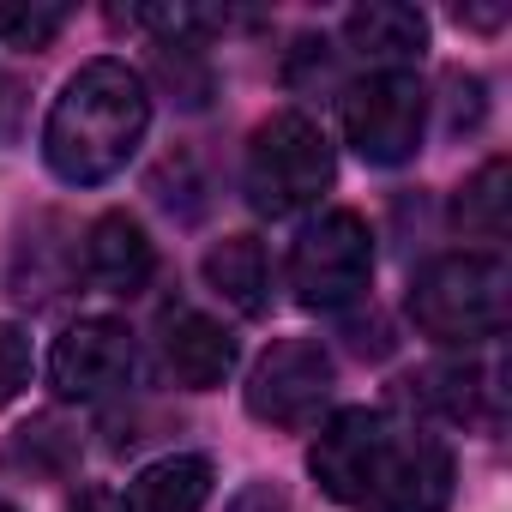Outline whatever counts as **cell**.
Returning <instances> with one entry per match:
<instances>
[{
  "label": "cell",
  "instance_id": "8992f818",
  "mask_svg": "<svg viewBox=\"0 0 512 512\" xmlns=\"http://www.w3.org/2000/svg\"><path fill=\"white\" fill-rule=\"evenodd\" d=\"M344 139L362 163L398 169L422 151L428 133V91L416 73H368L344 91Z\"/></svg>",
  "mask_w": 512,
  "mask_h": 512
},
{
  "label": "cell",
  "instance_id": "8fae6325",
  "mask_svg": "<svg viewBox=\"0 0 512 512\" xmlns=\"http://www.w3.org/2000/svg\"><path fill=\"white\" fill-rule=\"evenodd\" d=\"M344 43L374 73H410V61H422L428 49V19L404 0H368L344 19Z\"/></svg>",
  "mask_w": 512,
  "mask_h": 512
},
{
  "label": "cell",
  "instance_id": "277c9868",
  "mask_svg": "<svg viewBox=\"0 0 512 512\" xmlns=\"http://www.w3.org/2000/svg\"><path fill=\"white\" fill-rule=\"evenodd\" d=\"M332 175H338L332 139L302 109H284V115L253 127L241 181H247V205L260 211V217H296V211L320 205V193L332 187Z\"/></svg>",
  "mask_w": 512,
  "mask_h": 512
},
{
  "label": "cell",
  "instance_id": "30bf717a",
  "mask_svg": "<svg viewBox=\"0 0 512 512\" xmlns=\"http://www.w3.org/2000/svg\"><path fill=\"white\" fill-rule=\"evenodd\" d=\"M163 368H169L175 386L211 392V386H223L235 374V338L211 314L175 308V314H163Z\"/></svg>",
  "mask_w": 512,
  "mask_h": 512
},
{
  "label": "cell",
  "instance_id": "6da1fadb",
  "mask_svg": "<svg viewBox=\"0 0 512 512\" xmlns=\"http://www.w3.org/2000/svg\"><path fill=\"white\" fill-rule=\"evenodd\" d=\"M308 470L344 512H446L458 482L440 434L368 404L338 410L314 434Z\"/></svg>",
  "mask_w": 512,
  "mask_h": 512
},
{
  "label": "cell",
  "instance_id": "4fadbf2b",
  "mask_svg": "<svg viewBox=\"0 0 512 512\" xmlns=\"http://www.w3.org/2000/svg\"><path fill=\"white\" fill-rule=\"evenodd\" d=\"M211 476L217 470L205 452H169L127 482L121 512H199L211 500Z\"/></svg>",
  "mask_w": 512,
  "mask_h": 512
},
{
  "label": "cell",
  "instance_id": "3957f363",
  "mask_svg": "<svg viewBox=\"0 0 512 512\" xmlns=\"http://www.w3.org/2000/svg\"><path fill=\"white\" fill-rule=\"evenodd\" d=\"M512 314V278L494 253H440L410 284V320L434 344H488L506 332Z\"/></svg>",
  "mask_w": 512,
  "mask_h": 512
},
{
  "label": "cell",
  "instance_id": "ba28073f",
  "mask_svg": "<svg viewBox=\"0 0 512 512\" xmlns=\"http://www.w3.org/2000/svg\"><path fill=\"white\" fill-rule=\"evenodd\" d=\"M133 362H139V350H133V332L121 320H103V314L73 320L49 350V386L67 404H97L133 380Z\"/></svg>",
  "mask_w": 512,
  "mask_h": 512
},
{
  "label": "cell",
  "instance_id": "d6986e66",
  "mask_svg": "<svg viewBox=\"0 0 512 512\" xmlns=\"http://www.w3.org/2000/svg\"><path fill=\"white\" fill-rule=\"evenodd\" d=\"M73 512H121V500H115L109 488H79V500H73Z\"/></svg>",
  "mask_w": 512,
  "mask_h": 512
},
{
  "label": "cell",
  "instance_id": "e0dca14e",
  "mask_svg": "<svg viewBox=\"0 0 512 512\" xmlns=\"http://www.w3.org/2000/svg\"><path fill=\"white\" fill-rule=\"evenodd\" d=\"M25 386H31V338L13 320H0V410H7Z\"/></svg>",
  "mask_w": 512,
  "mask_h": 512
},
{
  "label": "cell",
  "instance_id": "ac0fdd59",
  "mask_svg": "<svg viewBox=\"0 0 512 512\" xmlns=\"http://www.w3.org/2000/svg\"><path fill=\"white\" fill-rule=\"evenodd\" d=\"M229 512H290V494H284L278 482H247V488L229 500Z\"/></svg>",
  "mask_w": 512,
  "mask_h": 512
},
{
  "label": "cell",
  "instance_id": "7c38bea8",
  "mask_svg": "<svg viewBox=\"0 0 512 512\" xmlns=\"http://www.w3.org/2000/svg\"><path fill=\"white\" fill-rule=\"evenodd\" d=\"M205 284L247 320H260L272 308V266H266V247L260 235H223L205 253Z\"/></svg>",
  "mask_w": 512,
  "mask_h": 512
},
{
  "label": "cell",
  "instance_id": "5bb4252c",
  "mask_svg": "<svg viewBox=\"0 0 512 512\" xmlns=\"http://www.w3.org/2000/svg\"><path fill=\"white\" fill-rule=\"evenodd\" d=\"M0 470L31 476V482H61V476L79 470V434L61 416H31L25 428L7 434V446H0Z\"/></svg>",
  "mask_w": 512,
  "mask_h": 512
},
{
  "label": "cell",
  "instance_id": "52a82bcc",
  "mask_svg": "<svg viewBox=\"0 0 512 512\" xmlns=\"http://www.w3.org/2000/svg\"><path fill=\"white\" fill-rule=\"evenodd\" d=\"M338 368L320 338H278L247 374V416L272 428H314L332 404Z\"/></svg>",
  "mask_w": 512,
  "mask_h": 512
},
{
  "label": "cell",
  "instance_id": "7a4b0ae2",
  "mask_svg": "<svg viewBox=\"0 0 512 512\" xmlns=\"http://www.w3.org/2000/svg\"><path fill=\"white\" fill-rule=\"evenodd\" d=\"M145 127H151L145 79L127 61L97 55L61 85V97L49 109V121H43V163L67 187H97V181L127 169V157L139 151Z\"/></svg>",
  "mask_w": 512,
  "mask_h": 512
},
{
  "label": "cell",
  "instance_id": "9c48e42d",
  "mask_svg": "<svg viewBox=\"0 0 512 512\" xmlns=\"http://www.w3.org/2000/svg\"><path fill=\"white\" fill-rule=\"evenodd\" d=\"M157 272V247L133 211H103L85 229V278L103 296H139Z\"/></svg>",
  "mask_w": 512,
  "mask_h": 512
},
{
  "label": "cell",
  "instance_id": "9a60e30c",
  "mask_svg": "<svg viewBox=\"0 0 512 512\" xmlns=\"http://www.w3.org/2000/svg\"><path fill=\"white\" fill-rule=\"evenodd\" d=\"M506 217H512V163L506 157H488L452 199V223L476 241H500L506 235Z\"/></svg>",
  "mask_w": 512,
  "mask_h": 512
},
{
  "label": "cell",
  "instance_id": "2e32d148",
  "mask_svg": "<svg viewBox=\"0 0 512 512\" xmlns=\"http://www.w3.org/2000/svg\"><path fill=\"white\" fill-rule=\"evenodd\" d=\"M67 25V7L55 0H19V7H0V43L7 49H49Z\"/></svg>",
  "mask_w": 512,
  "mask_h": 512
},
{
  "label": "cell",
  "instance_id": "5b68a950",
  "mask_svg": "<svg viewBox=\"0 0 512 512\" xmlns=\"http://www.w3.org/2000/svg\"><path fill=\"white\" fill-rule=\"evenodd\" d=\"M374 284V229L362 211H320L290 247V290L314 314H338L362 302Z\"/></svg>",
  "mask_w": 512,
  "mask_h": 512
},
{
  "label": "cell",
  "instance_id": "ffe728a7",
  "mask_svg": "<svg viewBox=\"0 0 512 512\" xmlns=\"http://www.w3.org/2000/svg\"><path fill=\"white\" fill-rule=\"evenodd\" d=\"M0 512H19V506H7V500H0Z\"/></svg>",
  "mask_w": 512,
  "mask_h": 512
}]
</instances>
